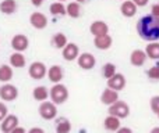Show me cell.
Here are the masks:
<instances>
[{"label":"cell","instance_id":"16","mask_svg":"<svg viewBox=\"0 0 159 133\" xmlns=\"http://www.w3.org/2000/svg\"><path fill=\"white\" fill-rule=\"evenodd\" d=\"M89 32L93 35V38H95V36H102V35L109 33V27H107V24L105 21L98 19V21H93L92 24H91Z\"/></svg>","mask_w":159,"mask_h":133},{"label":"cell","instance_id":"6","mask_svg":"<svg viewBox=\"0 0 159 133\" xmlns=\"http://www.w3.org/2000/svg\"><path fill=\"white\" fill-rule=\"evenodd\" d=\"M18 97V89L11 83H4L0 86V98L3 101H14Z\"/></svg>","mask_w":159,"mask_h":133},{"label":"cell","instance_id":"3","mask_svg":"<svg viewBox=\"0 0 159 133\" xmlns=\"http://www.w3.org/2000/svg\"><path fill=\"white\" fill-rule=\"evenodd\" d=\"M39 115L41 118H43L45 121H50V119H55L57 117V107L53 101H42L41 106L38 108Z\"/></svg>","mask_w":159,"mask_h":133},{"label":"cell","instance_id":"40","mask_svg":"<svg viewBox=\"0 0 159 133\" xmlns=\"http://www.w3.org/2000/svg\"><path fill=\"white\" fill-rule=\"evenodd\" d=\"M152 132H154V133H159V128H154V129H152Z\"/></svg>","mask_w":159,"mask_h":133},{"label":"cell","instance_id":"36","mask_svg":"<svg viewBox=\"0 0 159 133\" xmlns=\"http://www.w3.org/2000/svg\"><path fill=\"white\" fill-rule=\"evenodd\" d=\"M30 132L31 133H43V129L42 128H32Z\"/></svg>","mask_w":159,"mask_h":133},{"label":"cell","instance_id":"33","mask_svg":"<svg viewBox=\"0 0 159 133\" xmlns=\"http://www.w3.org/2000/svg\"><path fill=\"white\" fill-rule=\"evenodd\" d=\"M151 14H152V15H155V17H159V3H158V4H154V6H152Z\"/></svg>","mask_w":159,"mask_h":133},{"label":"cell","instance_id":"23","mask_svg":"<svg viewBox=\"0 0 159 133\" xmlns=\"http://www.w3.org/2000/svg\"><path fill=\"white\" fill-rule=\"evenodd\" d=\"M13 75H14V72H13L11 65H7V64L0 65V82L7 83V82H10L13 79Z\"/></svg>","mask_w":159,"mask_h":133},{"label":"cell","instance_id":"2","mask_svg":"<svg viewBox=\"0 0 159 133\" xmlns=\"http://www.w3.org/2000/svg\"><path fill=\"white\" fill-rule=\"evenodd\" d=\"M50 100L59 106V104H64L69 100V89L64 86L63 83H55L50 89Z\"/></svg>","mask_w":159,"mask_h":133},{"label":"cell","instance_id":"8","mask_svg":"<svg viewBox=\"0 0 159 133\" xmlns=\"http://www.w3.org/2000/svg\"><path fill=\"white\" fill-rule=\"evenodd\" d=\"M30 46V40L25 35L22 33H18V35H14L13 39H11V47H13L14 52H25Z\"/></svg>","mask_w":159,"mask_h":133},{"label":"cell","instance_id":"10","mask_svg":"<svg viewBox=\"0 0 159 133\" xmlns=\"http://www.w3.org/2000/svg\"><path fill=\"white\" fill-rule=\"evenodd\" d=\"M18 126V118L13 114H8L4 119L0 122V131L4 133H11Z\"/></svg>","mask_w":159,"mask_h":133},{"label":"cell","instance_id":"15","mask_svg":"<svg viewBox=\"0 0 159 133\" xmlns=\"http://www.w3.org/2000/svg\"><path fill=\"white\" fill-rule=\"evenodd\" d=\"M93 44H95V47L99 50H109L113 44V39L109 33L102 35V36H95V38H93Z\"/></svg>","mask_w":159,"mask_h":133},{"label":"cell","instance_id":"27","mask_svg":"<svg viewBox=\"0 0 159 133\" xmlns=\"http://www.w3.org/2000/svg\"><path fill=\"white\" fill-rule=\"evenodd\" d=\"M52 43H53V46H55L56 49L63 50V49H64V46H66V44L69 43V40H67V36L64 35V33L59 32V33H56V35L53 36Z\"/></svg>","mask_w":159,"mask_h":133},{"label":"cell","instance_id":"35","mask_svg":"<svg viewBox=\"0 0 159 133\" xmlns=\"http://www.w3.org/2000/svg\"><path fill=\"white\" fill-rule=\"evenodd\" d=\"M45 0H31V3H32V6H35V7H41L42 4H43Z\"/></svg>","mask_w":159,"mask_h":133},{"label":"cell","instance_id":"11","mask_svg":"<svg viewBox=\"0 0 159 133\" xmlns=\"http://www.w3.org/2000/svg\"><path fill=\"white\" fill-rule=\"evenodd\" d=\"M30 22L35 29H45L48 27V17L45 14L35 11L30 15Z\"/></svg>","mask_w":159,"mask_h":133},{"label":"cell","instance_id":"39","mask_svg":"<svg viewBox=\"0 0 159 133\" xmlns=\"http://www.w3.org/2000/svg\"><path fill=\"white\" fill-rule=\"evenodd\" d=\"M75 2H78V3H88V2H91V0H75Z\"/></svg>","mask_w":159,"mask_h":133},{"label":"cell","instance_id":"38","mask_svg":"<svg viewBox=\"0 0 159 133\" xmlns=\"http://www.w3.org/2000/svg\"><path fill=\"white\" fill-rule=\"evenodd\" d=\"M119 132L120 133H131V129L130 128H119Z\"/></svg>","mask_w":159,"mask_h":133},{"label":"cell","instance_id":"20","mask_svg":"<svg viewBox=\"0 0 159 133\" xmlns=\"http://www.w3.org/2000/svg\"><path fill=\"white\" fill-rule=\"evenodd\" d=\"M32 97L36 101H45L50 97V90L46 86H36L32 90Z\"/></svg>","mask_w":159,"mask_h":133},{"label":"cell","instance_id":"34","mask_svg":"<svg viewBox=\"0 0 159 133\" xmlns=\"http://www.w3.org/2000/svg\"><path fill=\"white\" fill-rule=\"evenodd\" d=\"M133 2L137 4V7H145V6L148 4L149 0H133Z\"/></svg>","mask_w":159,"mask_h":133},{"label":"cell","instance_id":"13","mask_svg":"<svg viewBox=\"0 0 159 133\" xmlns=\"http://www.w3.org/2000/svg\"><path fill=\"white\" fill-rule=\"evenodd\" d=\"M147 58H148V56H147L145 50L135 49V50H133V53L130 54V63L134 67H143L144 64H145Z\"/></svg>","mask_w":159,"mask_h":133},{"label":"cell","instance_id":"24","mask_svg":"<svg viewBox=\"0 0 159 133\" xmlns=\"http://www.w3.org/2000/svg\"><path fill=\"white\" fill-rule=\"evenodd\" d=\"M145 53L151 60H159V42H148Z\"/></svg>","mask_w":159,"mask_h":133},{"label":"cell","instance_id":"18","mask_svg":"<svg viewBox=\"0 0 159 133\" xmlns=\"http://www.w3.org/2000/svg\"><path fill=\"white\" fill-rule=\"evenodd\" d=\"M46 76L52 83H59V82H61V79H63V76H64V71L60 65L56 64V65H52L50 68H48Z\"/></svg>","mask_w":159,"mask_h":133},{"label":"cell","instance_id":"26","mask_svg":"<svg viewBox=\"0 0 159 133\" xmlns=\"http://www.w3.org/2000/svg\"><path fill=\"white\" fill-rule=\"evenodd\" d=\"M71 131V123L67 118H59L56 121V132L57 133H69Z\"/></svg>","mask_w":159,"mask_h":133},{"label":"cell","instance_id":"42","mask_svg":"<svg viewBox=\"0 0 159 133\" xmlns=\"http://www.w3.org/2000/svg\"><path fill=\"white\" fill-rule=\"evenodd\" d=\"M157 115H158V118H159V112H158V114H157Z\"/></svg>","mask_w":159,"mask_h":133},{"label":"cell","instance_id":"1","mask_svg":"<svg viewBox=\"0 0 159 133\" xmlns=\"http://www.w3.org/2000/svg\"><path fill=\"white\" fill-rule=\"evenodd\" d=\"M137 33L145 42H158L159 40V17L152 14L144 15L137 22Z\"/></svg>","mask_w":159,"mask_h":133},{"label":"cell","instance_id":"4","mask_svg":"<svg viewBox=\"0 0 159 133\" xmlns=\"http://www.w3.org/2000/svg\"><path fill=\"white\" fill-rule=\"evenodd\" d=\"M109 114L115 115V117L120 118V119H124V118H127L130 115V107L126 101L117 100L112 106H109Z\"/></svg>","mask_w":159,"mask_h":133},{"label":"cell","instance_id":"41","mask_svg":"<svg viewBox=\"0 0 159 133\" xmlns=\"http://www.w3.org/2000/svg\"><path fill=\"white\" fill-rule=\"evenodd\" d=\"M59 2H67V0H59Z\"/></svg>","mask_w":159,"mask_h":133},{"label":"cell","instance_id":"5","mask_svg":"<svg viewBox=\"0 0 159 133\" xmlns=\"http://www.w3.org/2000/svg\"><path fill=\"white\" fill-rule=\"evenodd\" d=\"M28 75L32 79H35V81L43 79L48 75V67L41 61H34L28 68Z\"/></svg>","mask_w":159,"mask_h":133},{"label":"cell","instance_id":"19","mask_svg":"<svg viewBox=\"0 0 159 133\" xmlns=\"http://www.w3.org/2000/svg\"><path fill=\"white\" fill-rule=\"evenodd\" d=\"M103 126L107 132H117L120 128V118L115 117V115H107L103 121Z\"/></svg>","mask_w":159,"mask_h":133},{"label":"cell","instance_id":"17","mask_svg":"<svg viewBox=\"0 0 159 133\" xmlns=\"http://www.w3.org/2000/svg\"><path fill=\"white\" fill-rule=\"evenodd\" d=\"M120 13L126 18H133L137 14V4L133 0H124L120 6Z\"/></svg>","mask_w":159,"mask_h":133},{"label":"cell","instance_id":"32","mask_svg":"<svg viewBox=\"0 0 159 133\" xmlns=\"http://www.w3.org/2000/svg\"><path fill=\"white\" fill-rule=\"evenodd\" d=\"M8 115V110H7V106L4 103H0V122L4 119Z\"/></svg>","mask_w":159,"mask_h":133},{"label":"cell","instance_id":"37","mask_svg":"<svg viewBox=\"0 0 159 133\" xmlns=\"http://www.w3.org/2000/svg\"><path fill=\"white\" fill-rule=\"evenodd\" d=\"M24 132H25V129H24V128H20V126H17V128L14 129V131L11 132V133H24Z\"/></svg>","mask_w":159,"mask_h":133},{"label":"cell","instance_id":"28","mask_svg":"<svg viewBox=\"0 0 159 133\" xmlns=\"http://www.w3.org/2000/svg\"><path fill=\"white\" fill-rule=\"evenodd\" d=\"M49 11L53 15H67V8L61 2H55L50 4Z\"/></svg>","mask_w":159,"mask_h":133},{"label":"cell","instance_id":"21","mask_svg":"<svg viewBox=\"0 0 159 133\" xmlns=\"http://www.w3.org/2000/svg\"><path fill=\"white\" fill-rule=\"evenodd\" d=\"M10 65L13 68H24L27 65V60H25V56L21 52H14L10 56Z\"/></svg>","mask_w":159,"mask_h":133},{"label":"cell","instance_id":"12","mask_svg":"<svg viewBox=\"0 0 159 133\" xmlns=\"http://www.w3.org/2000/svg\"><path fill=\"white\" fill-rule=\"evenodd\" d=\"M117 100H119V92L117 90L110 89V87H106L101 94V101L103 106L109 107V106H112L113 103H116Z\"/></svg>","mask_w":159,"mask_h":133},{"label":"cell","instance_id":"7","mask_svg":"<svg viewBox=\"0 0 159 133\" xmlns=\"http://www.w3.org/2000/svg\"><path fill=\"white\" fill-rule=\"evenodd\" d=\"M77 63H78L80 68H82V69H85V71H89L95 67L96 58L93 57L92 53H81L77 58Z\"/></svg>","mask_w":159,"mask_h":133},{"label":"cell","instance_id":"31","mask_svg":"<svg viewBox=\"0 0 159 133\" xmlns=\"http://www.w3.org/2000/svg\"><path fill=\"white\" fill-rule=\"evenodd\" d=\"M149 106H151L152 112L158 114L159 112V96H154V97L149 100Z\"/></svg>","mask_w":159,"mask_h":133},{"label":"cell","instance_id":"9","mask_svg":"<svg viewBox=\"0 0 159 133\" xmlns=\"http://www.w3.org/2000/svg\"><path fill=\"white\" fill-rule=\"evenodd\" d=\"M107 87H110V89H113V90H117V92L123 90L124 87H126V76H124L123 73L116 72L112 78L107 79Z\"/></svg>","mask_w":159,"mask_h":133},{"label":"cell","instance_id":"14","mask_svg":"<svg viewBox=\"0 0 159 133\" xmlns=\"http://www.w3.org/2000/svg\"><path fill=\"white\" fill-rule=\"evenodd\" d=\"M80 56V47L75 43H67L63 49V58L66 61H74Z\"/></svg>","mask_w":159,"mask_h":133},{"label":"cell","instance_id":"30","mask_svg":"<svg viewBox=\"0 0 159 133\" xmlns=\"http://www.w3.org/2000/svg\"><path fill=\"white\" fill-rule=\"evenodd\" d=\"M147 75H148V78L152 79V81H159V65L151 67L147 71Z\"/></svg>","mask_w":159,"mask_h":133},{"label":"cell","instance_id":"25","mask_svg":"<svg viewBox=\"0 0 159 133\" xmlns=\"http://www.w3.org/2000/svg\"><path fill=\"white\" fill-rule=\"evenodd\" d=\"M80 4L81 3H78V2H70L66 6L67 15L71 17V18H80V15H81V6Z\"/></svg>","mask_w":159,"mask_h":133},{"label":"cell","instance_id":"22","mask_svg":"<svg viewBox=\"0 0 159 133\" xmlns=\"http://www.w3.org/2000/svg\"><path fill=\"white\" fill-rule=\"evenodd\" d=\"M17 10V2L16 0H3L0 2V13L6 15H11Z\"/></svg>","mask_w":159,"mask_h":133},{"label":"cell","instance_id":"29","mask_svg":"<svg viewBox=\"0 0 159 133\" xmlns=\"http://www.w3.org/2000/svg\"><path fill=\"white\" fill-rule=\"evenodd\" d=\"M116 72H117V71H116V65L113 63H106L103 67H102V75L105 76V79H106V81L109 78H112Z\"/></svg>","mask_w":159,"mask_h":133}]
</instances>
